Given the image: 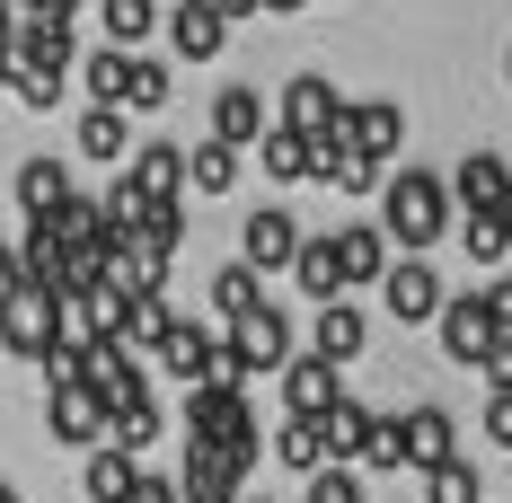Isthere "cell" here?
<instances>
[{"label": "cell", "instance_id": "obj_43", "mask_svg": "<svg viewBox=\"0 0 512 503\" xmlns=\"http://www.w3.org/2000/svg\"><path fill=\"white\" fill-rule=\"evenodd\" d=\"M9 45H18V27H9V0H0V53H9Z\"/></svg>", "mask_w": 512, "mask_h": 503}, {"label": "cell", "instance_id": "obj_21", "mask_svg": "<svg viewBox=\"0 0 512 503\" xmlns=\"http://www.w3.org/2000/svg\"><path fill=\"white\" fill-rule=\"evenodd\" d=\"M362 345H371V327H362L354 301H327V309H318V327H309V353H318V362H336V371H345Z\"/></svg>", "mask_w": 512, "mask_h": 503}, {"label": "cell", "instance_id": "obj_41", "mask_svg": "<svg viewBox=\"0 0 512 503\" xmlns=\"http://www.w3.org/2000/svg\"><path fill=\"white\" fill-rule=\"evenodd\" d=\"M133 503H186V486H177V477H142V495Z\"/></svg>", "mask_w": 512, "mask_h": 503}, {"label": "cell", "instance_id": "obj_31", "mask_svg": "<svg viewBox=\"0 0 512 503\" xmlns=\"http://www.w3.org/2000/svg\"><path fill=\"white\" fill-rule=\"evenodd\" d=\"M133 248L151 256V265H168V256L186 248V203H151V221L133 230Z\"/></svg>", "mask_w": 512, "mask_h": 503}, {"label": "cell", "instance_id": "obj_7", "mask_svg": "<svg viewBox=\"0 0 512 503\" xmlns=\"http://www.w3.org/2000/svg\"><path fill=\"white\" fill-rule=\"evenodd\" d=\"M451 203H460V221H495L512 203V159L504 151H468L451 168Z\"/></svg>", "mask_w": 512, "mask_h": 503}, {"label": "cell", "instance_id": "obj_38", "mask_svg": "<svg viewBox=\"0 0 512 503\" xmlns=\"http://www.w3.org/2000/svg\"><path fill=\"white\" fill-rule=\"evenodd\" d=\"M486 398H512V336L486 353Z\"/></svg>", "mask_w": 512, "mask_h": 503}, {"label": "cell", "instance_id": "obj_10", "mask_svg": "<svg viewBox=\"0 0 512 503\" xmlns=\"http://www.w3.org/2000/svg\"><path fill=\"white\" fill-rule=\"evenodd\" d=\"M380 292H389V318H407V327H433V318L451 309V292H442V274H433L424 256H398Z\"/></svg>", "mask_w": 512, "mask_h": 503}, {"label": "cell", "instance_id": "obj_30", "mask_svg": "<svg viewBox=\"0 0 512 503\" xmlns=\"http://www.w3.org/2000/svg\"><path fill=\"white\" fill-rule=\"evenodd\" d=\"M256 168H265L274 186H292V177H309V133H283V124H274V133L256 142Z\"/></svg>", "mask_w": 512, "mask_h": 503}, {"label": "cell", "instance_id": "obj_4", "mask_svg": "<svg viewBox=\"0 0 512 503\" xmlns=\"http://www.w3.org/2000/svg\"><path fill=\"white\" fill-rule=\"evenodd\" d=\"M45 433H53V442H71V451H106V433H115V406H106L89 380L45 389Z\"/></svg>", "mask_w": 512, "mask_h": 503}, {"label": "cell", "instance_id": "obj_12", "mask_svg": "<svg viewBox=\"0 0 512 503\" xmlns=\"http://www.w3.org/2000/svg\"><path fill=\"white\" fill-rule=\"evenodd\" d=\"M0 345H9V353H27V362H45V353H53V292L18 283V292L0 301Z\"/></svg>", "mask_w": 512, "mask_h": 503}, {"label": "cell", "instance_id": "obj_46", "mask_svg": "<svg viewBox=\"0 0 512 503\" xmlns=\"http://www.w3.org/2000/svg\"><path fill=\"white\" fill-rule=\"evenodd\" d=\"M495 221H504V239H512V203H504V212H495Z\"/></svg>", "mask_w": 512, "mask_h": 503}, {"label": "cell", "instance_id": "obj_29", "mask_svg": "<svg viewBox=\"0 0 512 503\" xmlns=\"http://www.w3.org/2000/svg\"><path fill=\"white\" fill-rule=\"evenodd\" d=\"M106 442H115V451H133V459H142V451L159 442V398H151V389L115 406V433H106Z\"/></svg>", "mask_w": 512, "mask_h": 503}, {"label": "cell", "instance_id": "obj_36", "mask_svg": "<svg viewBox=\"0 0 512 503\" xmlns=\"http://www.w3.org/2000/svg\"><path fill=\"white\" fill-rule=\"evenodd\" d=\"M309 503H371L362 495V468H318L309 477Z\"/></svg>", "mask_w": 512, "mask_h": 503}, {"label": "cell", "instance_id": "obj_40", "mask_svg": "<svg viewBox=\"0 0 512 503\" xmlns=\"http://www.w3.org/2000/svg\"><path fill=\"white\" fill-rule=\"evenodd\" d=\"M486 442H504V451H512V398H486Z\"/></svg>", "mask_w": 512, "mask_h": 503}, {"label": "cell", "instance_id": "obj_24", "mask_svg": "<svg viewBox=\"0 0 512 503\" xmlns=\"http://www.w3.org/2000/svg\"><path fill=\"white\" fill-rule=\"evenodd\" d=\"M62 203H71V168H62V159H27V168H18V212H27V221H53Z\"/></svg>", "mask_w": 512, "mask_h": 503}, {"label": "cell", "instance_id": "obj_13", "mask_svg": "<svg viewBox=\"0 0 512 503\" xmlns=\"http://www.w3.org/2000/svg\"><path fill=\"white\" fill-rule=\"evenodd\" d=\"M239 256H248L256 274H292V256H301V230H292V212H283V203H256L248 230H239Z\"/></svg>", "mask_w": 512, "mask_h": 503}, {"label": "cell", "instance_id": "obj_18", "mask_svg": "<svg viewBox=\"0 0 512 503\" xmlns=\"http://www.w3.org/2000/svg\"><path fill=\"white\" fill-rule=\"evenodd\" d=\"M142 477H151L142 459L106 442V451H89V468H80V495H89V503H133V495H142Z\"/></svg>", "mask_w": 512, "mask_h": 503}, {"label": "cell", "instance_id": "obj_1", "mask_svg": "<svg viewBox=\"0 0 512 503\" xmlns=\"http://www.w3.org/2000/svg\"><path fill=\"white\" fill-rule=\"evenodd\" d=\"M451 177H433V168H398L389 186H380V230H389V248L424 256L442 230H451Z\"/></svg>", "mask_w": 512, "mask_h": 503}, {"label": "cell", "instance_id": "obj_11", "mask_svg": "<svg viewBox=\"0 0 512 503\" xmlns=\"http://www.w3.org/2000/svg\"><path fill=\"white\" fill-rule=\"evenodd\" d=\"M345 406V371L336 362H318V353H301L292 371H283V415H301V424H327Z\"/></svg>", "mask_w": 512, "mask_h": 503}, {"label": "cell", "instance_id": "obj_19", "mask_svg": "<svg viewBox=\"0 0 512 503\" xmlns=\"http://www.w3.org/2000/svg\"><path fill=\"white\" fill-rule=\"evenodd\" d=\"M124 177L142 186V203H186V151H177V142H142Z\"/></svg>", "mask_w": 512, "mask_h": 503}, {"label": "cell", "instance_id": "obj_45", "mask_svg": "<svg viewBox=\"0 0 512 503\" xmlns=\"http://www.w3.org/2000/svg\"><path fill=\"white\" fill-rule=\"evenodd\" d=\"M0 503H18V486H9V477H0Z\"/></svg>", "mask_w": 512, "mask_h": 503}, {"label": "cell", "instance_id": "obj_25", "mask_svg": "<svg viewBox=\"0 0 512 503\" xmlns=\"http://www.w3.org/2000/svg\"><path fill=\"white\" fill-rule=\"evenodd\" d=\"M274 459H283L292 477H318V468H336V451H327V424H301V415H283V433H274Z\"/></svg>", "mask_w": 512, "mask_h": 503}, {"label": "cell", "instance_id": "obj_39", "mask_svg": "<svg viewBox=\"0 0 512 503\" xmlns=\"http://www.w3.org/2000/svg\"><path fill=\"white\" fill-rule=\"evenodd\" d=\"M486 309H495V327L512 336V274H486Z\"/></svg>", "mask_w": 512, "mask_h": 503}, {"label": "cell", "instance_id": "obj_5", "mask_svg": "<svg viewBox=\"0 0 512 503\" xmlns=\"http://www.w3.org/2000/svg\"><path fill=\"white\" fill-rule=\"evenodd\" d=\"M345 106H354V98H345L327 71H301V80H283V106H274V115H283V133L327 142V133H345Z\"/></svg>", "mask_w": 512, "mask_h": 503}, {"label": "cell", "instance_id": "obj_28", "mask_svg": "<svg viewBox=\"0 0 512 503\" xmlns=\"http://www.w3.org/2000/svg\"><path fill=\"white\" fill-rule=\"evenodd\" d=\"M133 62H142V53H115V45L89 53V62H80V71H89V98H98V106H124V98H133Z\"/></svg>", "mask_w": 512, "mask_h": 503}, {"label": "cell", "instance_id": "obj_27", "mask_svg": "<svg viewBox=\"0 0 512 503\" xmlns=\"http://www.w3.org/2000/svg\"><path fill=\"white\" fill-rule=\"evenodd\" d=\"M186 186H195V195H230V186H239V151L204 133V142L186 151Z\"/></svg>", "mask_w": 512, "mask_h": 503}, {"label": "cell", "instance_id": "obj_20", "mask_svg": "<svg viewBox=\"0 0 512 503\" xmlns=\"http://www.w3.org/2000/svg\"><path fill=\"white\" fill-rule=\"evenodd\" d=\"M221 36H230V18L204 9V0H177V9H168V45H177V62H212Z\"/></svg>", "mask_w": 512, "mask_h": 503}, {"label": "cell", "instance_id": "obj_34", "mask_svg": "<svg viewBox=\"0 0 512 503\" xmlns=\"http://www.w3.org/2000/svg\"><path fill=\"white\" fill-rule=\"evenodd\" d=\"M424 503H486V477H477L468 459H451V468L424 477Z\"/></svg>", "mask_w": 512, "mask_h": 503}, {"label": "cell", "instance_id": "obj_37", "mask_svg": "<svg viewBox=\"0 0 512 503\" xmlns=\"http://www.w3.org/2000/svg\"><path fill=\"white\" fill-rule=\"evenodd\" d=\"M460 239H468V256H477V265H504V221H460Z\"/></svg>", "mask_w": 512, "mask_h": 503}, {"label": "cell", "instance_id": "obj_2", "mask_svg": "<svg viewBox=\"0 0 512 503\" xmlns=\"http://www.w3.org/2000/svg\"><path fill=\"white\" fill-rule=\"evenodd\" d=\"M186 442H212V451H265L256 442V406L248 389H186Z\"/></svg>", "mask_w": 512, "mask_h": 503}, {"label": "cell", "instance_id": "obj_15", "mask_svg": "<svg viewBox=\"0 0 512 503\" xmlns=\"http://www.w3.org/2000/svg\"><path fill=\"white\" fill-rule=\"evenodd\" d=\"M274 124H265V98H256L248 80H230L221 98H212V142H230V151H256Z\"/></svg>", "mask_w": 512, "mask_h": 503}, {"label": "cell", "instance_id": "obj_9", "mask_svg": "<svg viewBox=\"0 0 512 503\" xmlns=\"http://www.w3.org/2000/svg\"><path fill=\"white\" fill-rule=\"evenodd\" d=\"M230 353L248 362V380H256V371H292V362H301V353H292V318H283L274 301L248 309V318L230 327Z\"/></svg>", "mask_w": 512, "mask_h": 503}, {"label": "cell", "instance_id": "obj_16", "mask_svg": "<svg viewBox=\"0 0 512 503\" xmlns=\"http://www.w3.org/2000/svg\"><path fill=\"white\" fill-rule=\"evenodd\" d=\"M159 371L186 380V389H212V371H221V336H204L195 318H177V336L159 345Z\"/></svg>", "mask_w": 512, "mask_h": 503}, {"label": "cell", "instance_id": "obj_8", "mask_svg": "<svg viewBox=\"0 0 512 503\" xmlns=\"http://www.w3.org/2000/svg\"><path fill=\"white\" fill-rule=\"evenodd\" d=\"M398 451H407L415 477L451 468V459H460V424H451V406H407V415H398Z\"/></svg>", "mask_w": 512, "mask_h": 503}, {"label": "cell", "instance_id": "obj_26", "mask_svg": "<svg viewBox=\"0 0 512 503\" xmlns=\"http://www.w3.org/2000/svg\"><path fill=\"white\" fill-rule=\"evenodd\" d=\"M133 151V115L124 106H89L80 115V159H124Z\"/></svg>", "mask_w": 512, "mask_h": 503}, {"label": "cell", "instance_id": "obj_17", "mask_svg": "<svg viewBox=\"0 0 512 503\" xmlns=\"http://www.w3.org/2000/svg\"><path fill=\"white\" fill-rule=\"evenodd\" d=\"M336 256H345V292H354V283H389V265H398L380 221H345V230H336Z\"/></svg>", "mask_w": 512, "mask_h": 503}, {"label": "cell", "instance_id": "obj_35", "mask_svg": "<svg viewBox=\"0 0 512 503\" xmlns=\"http://www.w3.org/2000/svg\"><path fill=\"white\" fill-rule=\"evenodd\" d=\"M151 106H168V62H133V98H124V115H151Z\"/></svg>", "mask_w": 512, "mask_h": 503}, {"label": "cell", "instance_id": "obj_33", "mask_svg": "<svg viewBox=\"0 0 512 503\" xmlns=\"http://www.w3.org/2000/svg\"><path fill=\"white\" fill-rule=\"evenodd\" d=\"M98 18H106V45H115V53H133V45H142V36L159 27V0H106Z\"/></svg>", "mask_w": 512, "mask_h": 503}, {"label": "cell", "instance_id": "obj_48", "mask_svg": "<svg viewBox=\"0 0 512 503\" xmlns=\"http://www.w3.org/2000/svg\"><path fill=\"white\" fill-rule=\"evenodd\" d=\"M71 9H89V0H71ZM98 9H106V0H98Z\"/></svg>", "mask_w": 512, "mask_h": 503}, {"label": "cell", "instance_id": "obj_47", "mask_svg": "<svg viewBox=\"0 0 512 503\" xmlns=\"http://www.w3.org/2000/svg\"><path fill=\"white\" fill-rule=\"evenodd\" d=\"M0 89H9V53H0Z\"/></svg>", "mask_w": 512, "mask_h": 503}, {"label": "cell", "instance_id": "obj_22", "mask_svg": "<svg viewBox=\"0 0 512 503\" xmlns=\"http://www.w3.org/2000/svg\"><path fill=\"white\" fill-rule=\"evenodd\" d=\"M309 177H327V186H345V195H371L380 186V168L345 142V133H327V142H309Z\"/></svg>", "mask_w": 512, "mask_h": 503}, {"label": "cell", "instance_id": "obj_23", "mask_svg": "<svg viewBox=\"0 0 512 503\" xmlns=\"http://www.w3.org/2000/svg\"><path fill=\"white\" fill-rule=\"evenodd\" d=\"M292 283H301L309 301H345V256H336V239H301V256H292Z\"/></svg>", "mask_w": 512, "mask_h": 503}, {"label": "cell", "instance_id": "obj_3", "mask_svg": "<svg viewBox=\"0 0 512 503\" xmlns=\"http://www.w3.org/2000/svg\"><path fill=\"white\" fill-rule=\"evenodd\" d=\"M62 71H71V27H18V45H9V89L27 106H53L62 98Z\"/></svg>", "mask_w": 512, "mask_h": 503}, {"label": "cell", "instance_id": "obj_49", "mask_svg": "<svg viewBox=\"0 0 512 503\" xmlns=\"http://www.w3.org/2000/svg\"><path fill=\"white\" fill-rule=\"evenodd\" d=\"M504 80H512V53H504Z\"/></svg>", "mask_w": 512, "mask_h": 503}, {"label": "cell", "instance_id": "obj_44", "mask_svg": "<svg viewBox=\"0 0 512 503\" xmlns=\"http://www.w3.org/2000/svg\"><path fill=\"white\" fill-rule=\"evenodd\" d=\"M265 9H309V0H265Z\"/></svg>", "mask_w": 512, "mask_h": 503}, {"label": "cell", "instance_id": "obj_42", "mask_svg": "<svg viewBox=\"0 0 512 503\" xmlns=\"http://www.w3.org/2000/svg\"><path fill=\"white\" fill-rule=\"evenodd\" d=\"M18 283H27V265H18V248H0V301H9Z\"/></svg>", "mask_w": 512, "mask_h": 503}, {"label": "cell", "instance_id": "obj_6", "mask_svg": "<svg viewBox=\"0 0 512 503\" xmlns=\"http://www.w3.org/2000/svg\"><path fill=\"white\" fill-rule=\"evenodd\" d=\"M433 336H442V353H451V362H468V371H486V353L504 345V327H495L486 292H451V309L433 318Z\"/></svg>", "mask_w": 512, "mask_h": 503}, {"label": "cell", "instance_id": "obj_32", "mask_svg": "<svg viewBox=\"0 0 512 503\" xmlns=\"http://www.w3.org/2000/svg\"><path fill=\"white\" fill-rule=\"evenodd\" d=\"M212 309H221V318H230V327H239V318H248V309H265V292H256V265H248V256H239V265H221V274H212Z\"/></svg>", "mask_w": 512, "mask_h": 503}, {"label": "cell", "instance_id": "obj_14", "mask_svg": "<svg viewBox=\"0 0 512 503\" xmlns=\"http://www.w3.org/2000/svg\"><path fill=\"white\" fill-rule=\"evenodd\" d=\"M345 142L380 168V159L407 142V106H398V98H354V106H345Z\"/></svg>", "mask_w": 512, "mask_h": 503}]
</instances>
